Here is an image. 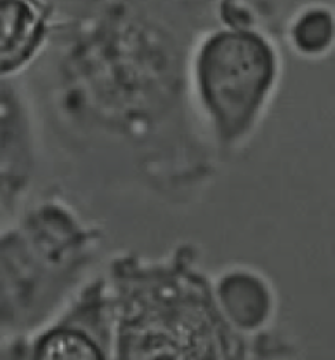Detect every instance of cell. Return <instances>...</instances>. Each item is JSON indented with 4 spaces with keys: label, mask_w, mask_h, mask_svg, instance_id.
Wrapping results in <instances>:
<instances>
[{
    "label": "cell",
    "mask_w": 335,
    "mask_h": 360,
    "mask_svg": "<svg viewBox=\"0 0 335 360\" xmlns=\"http://www.w3.org/2000/svg\"><path fill=\"white\" fill-rule=\"evenodd\" d=\"M191 91L216 146L238 148L254 134L282 75L275 40L257 23H217L191 56Z\"/></svg>",
    "instance_id": "obj_4"
},
{
    "label": "cell",
    "mask_w": 335,
    "mask_h": 360,
    "mask_svg": "<svg viewBox=\"0 0 335 360\" xmlns=\"http://www.w3.org/2000/svg\"><path fill=\"white\" fill-rule=\"evenodd\" d=\"M56 6L49 0H0L2 79L25 75L42 56L53 32Z\"/></svg>",
    "instance_id": "obj_7"
},
{
    "label": "cell",
    "mask_w": 335,
    "mask_h": 360,
    "mask_svg": "<svg viewBox=\"0 0 335 360\" xmlns=\"http://www.w3.org/2000/svg\"><path fill=\"white\" fill-rule=\"evenodd\" d=\"M103 231L68 202L44 198L2 230V338L30 336L65 310L98 263Z\"/></svg>",
    "instance_id": "obj_3"
},
{
    "label": "cell",
    "mask_w": 335,
    "mask_h": 360,
    "mask_svg": "<svg viewBox=\"0 0 335 360\" xmlns=\"http://www.w3.org/2000/svg\"><path fill=\"white\" fill-rule=\"evenodd\" d=\"M2 360H115L108 278H91L68 307L37 333L2 338Z\"/></svg>",
    "instance_id": "obj_5"
},
{
    "label": "cell",
    "mask_w": 335,
    "mask_h": 360,
    "mask_svg": "<svg viewBox=\"0 0 335 360\" xmlns=\"http://www.w3.org/2000/svg\"><path fill=\"white\" fill-rule=\"evenodd\" d=\"M115 360H289V345L249 336L221 308L198 252L184 244L165 258L124 252L108 266Z\"/></svg>",
    "instance_id": "obj_2"
},
{
    "label": "cell",
    "mask_w": 335,
    "mask_h": 360,
    "mask_svg": "<svg viewBox=\"0 0 335 360\" xmlns=\"http://www.w3.org/2000/svg\"><path fill=\"white\" fill-rule=\"evenodd\" d=\"M287 39L299 56L308 60L327 56L335 47V13L322 4L303 7L290 20Z\"/></svg>",
    "instance_id": "obj_9"
},
{
    "label": "cell",
    "mask_w": 335,
    "mask_h": 360,
    "mask_svg": "<svg viewBox=\"0 0 335 360\" xmlns=\"http://www.w3.org/2000/svg\"><path fill=\"white\" fill-rule=\"evenodd\" d=\"M216 296L231 324L249 336L266 334L275 317L276 297L270 282L249 268L224 271L217 282Z\"/></svg>",
    "instance_id": "obj_8"
},
{
    "label": "cell",
    "mask_w": 335,
    "mask_h": 360,
    "mask_svg": "<svg viewBox=\"0 0 335 360\" xmlns=\"http://www.w3.org/2000/svg\"><path fill=\"white\" fill-rule=\"evenodd\" d=\"M219 0H68L23 82L37 126L86 181L191 200L216 176L191 56Z\"/></svg>",
    "instance_id": "obj_1"
},
{
    "label": "cell",
    "mask_w": 335,
    "mask_h": 360,
    "mask_svg": "<svg viewBox=\"0 0 335 360\" xmlns=\"http://www.w3.org/2000/svg\"><path fill=\"white\" fill-rule=\"evenodd\" d=\"M37 119L20 79H2V219L23 211L37 169Z\"/></svg>",
    "instance_id": "obj_6"
}]
</instances>
